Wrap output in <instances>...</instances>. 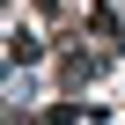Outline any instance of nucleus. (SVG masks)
<instances>
[{"label":"nucleus","mask_w":125,"mask_h":125,"mask_svg":"<svg viewBox=\"0 0 125 125\" xmlns=\"http://www.w3.org/2000/svg\"><path fill=\"white\" fill-rule=\"evenodd\" d=\"M30 8H37L44 22H66V0H30Z\"/></svg>","instance_id":"nucleus-3"},{"label":"nucleus","mask_w":125,"mask_h":125,"mask_svg":"<svg viewBox=\"0 0 125 125\" xmlns=\"http://www.w3.org/2000/svg\"><path fill=\"white\" fill-rule=\"evenodd\" d=\"M103 66H110L103 52H88V44H66V52H59V88H88Z\"/></svg>","instance_id":"nucleus-1"},{"label":"nucleus","mask_w":125,"mask_h":125,"mask_svg":"<svg viewBox=\"0 0 125 125\" xmlns=\"http://www.w3.org/2000/svg\"><path fill=\"white\" fill-rule=\"evenodd\" d=\"M8 44H15V66H37V59H44V37H37L30 22H15V37H8Z\"/></svg>","instance_id":"nucleus-2"}]
</instances>
